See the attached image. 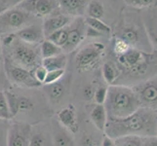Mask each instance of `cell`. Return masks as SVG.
I'll return each instance as SVG.
<instances>
[{"label": "cell", "mask_w": 157, "mask_h": 146, "mask_svg": "<svg viewBox=\"0 0 157 146\" xmlns=\"http://www.w3.org/2000/svg\"><path fill=\"white\" fill-rule=\"evenodd\" d=\"M157 112L140 107L132 115L120 119L107 118L105 136L114 139L123 136H156Z\"/></svg>", "instance_id": "cell-1"}, {"label": "cell", "mask_w": 157, "mask_h": 146, "mask_svg": "<svg viewBox=\"0 0 157 146\" xmlns=\"http://www.w3.org/2000/svg\"><path fill=\"white\" fill-rule=\"evenodd\" d=\"M107 118H125L140 108L137 95L131 87L125 85H110L107 87V95L104 103Z\"/></svg>", "instance_id": "cell-2"}, {"label": "cell", "mask_w": 157, "mask_h": 146, "mask_svg": "<svg viewBox=\"0 0 157 146\" xmlns=\"http://www.w3.org/2000/svg\"><path fill=\"white\" fill-rule=\"evenodd\" d=\"M3 47L8 51V58L6 59L15 66L33 71L41 64L42 58L39 46L20 40L15 33H9L4 37Z\"/></svg>", "instance_id": "cell-3"}, {"label": "cell", "mask_w": 157, "mask_h": 146, "mask_svg": "<svg viewBox=\"0 0 157 146\" xmlns=\"http://www.w3.org/2000/svg\"><path fill=\"white\" fill-rule=\"evenodd\" d=\"M34 17L19 7H12L0 13V33H15L29 23Z\"/></svg>", "instance_id": "cell-4"}, {"label": "cell", "mask_w": 157, "mask_h": 146, "mask_svg": "<svg viewBox=\"0 0 157 146\" xmlns=\"http://www.w3.org/2000/svg\"><path fill=\"white\" fill-rule=\"evenodd\" d=\"M105 53V45L102 43H90L82 48L75 57V62L79 71H89L95 68Z\"/></svg>", "instance_id": "cell-5"}, {"label": "cell", "mask_w": 157, "mask_h": 146, "mask_svg": "<svg viewBox=\"0 0 157 146\" xmlns=\"http://www.w3.org/2000/svg\"><path fill=\"white\" fill-rule=\"evenodd\" d=\"M140 107L157 112V76L132 87Z\"/></svg>", "instance_id": "cell-6"}, {"label": "cell", "mask_w": 157, "mask_h": 146, "mask_svg": "<svg viewBox=\"0 0 157 146\" xmlns=\"http://www.w3.org/2000/svg\"><path fill=\"white\" fill-rule=\"evenodd\" d=\"M5 70H6L8 80L18 87L33 89L41 86V84L34 78L33 72L15 66L7 59H5Z\"/></svg>", "instance_id": "cell-7"}, {"label": "cell", "mask_w": 157, "mask_h": 146, "mask_svg": "<svg viewBox=\"0 0 157 146\" xmlns=\"http://www.w3.org/2000/svg\"><path fill=\"white\" fill-rule=\"evenodd\" d=\"M119 64L131 73H143L147 66V55L137 48H130L117 57Z\"/></svg>", "instance_id": "cell-8"}, {"label": "cell", "mask_w": 157, "mask_h": 146, "mask_svg": "<svg viewBox=\"0 0 157 146\" xmlns=\"http://www.w3.org/2000/svg\"><path fill=\"white\" fill-rule=\"evenodd\" d=\"M16 6L33 17L44 19L59 10L57 0H23Z\"/></svg>", "instance_id": "cell-9"}, {"label": "cell", "mask_w": 157, "mask_h": 146, "mask_svg": "<svg viewBox=\"0 0 157 146\" xmlns=\"http://www.w3.org/2000/svg\"><path fill=\"white\" fill-rule=\"evenodd\" d=\"M31 126L24 122H14L7 133V146H29Z\"/></svg>", "instance_id": "cell-10"}, {"label": "cell", "mask_w": 157, "mask_h": 146, "mask_svg": "<svg viewBox=\"0 0 157 146\" xmlns=\"http://www.w3.org/2000/svg\"><path fill=\"white\" fill-rule=\"evenodd\" d=\"M86 28H87V25L85 24V21L81 18H78L73 23L69 24L67 41L63 48V53L74 51L82 43L86 37Z\"/></svg>", "instance_id": "cell-11"}, {"label": "cell", "mask_w": 157, "mask_h": 146, "mask_svg": "<svg viewBox=\"0 0 157 146\" xmlns=\"http://www.w3.org/2000/svg\"><path fill=\"white\" fill-rule=\"evenodd\" d=\"M70 23H71V18L63 14L59 10L54 12L50 16L46 17L42 24V28L43 32H44L45 38L50 34H52L53 32L68 25Z\"/></svg>", "instance_id": "cell-12"}, {"label": "cell", "mask_w": 157, "mask_h": 146, "mask_svg": "<svg viewBox=\"0 0 157 146\" xmlns=\"http://www.w3.org/2000/svg\"><path fill=\"white\" fill-rule=\"evenodd\" d=\"M57 121L59 125L63 127L70 133H76L78 132V120L76 115V110L72 104H69L67 107L59 110L57 115Z\"/></svg>", "instance_id": "cell-13"}, {"label": "cell", "mask_w": 157, "mask_h": 146, "mask_svg": "<svg viewBox=\"0 0 157 146\" xmlns=\"http://www.w3.org/2000/svg\"><path fill=\"white\" fill-rule=\"evenodd\" d=\"M15 35L21 41L32 45H39L45 39L42 25L29 24L21 29L15 32Z\"/></svg>", "instance_id": "cell-14"}, {"label": "cell", "mask_w": 157, "mask_h": 146, "mask_svg": "<svg viewBox=\"0 0 157 146\" xmlns=\"http://www.w3.org/2000/svg\"><path fill=\"white\" fill-rule=\"evenodd\" d=\"M91 0H57L59 10L68 17H80L85 14Z\"/></svg>", "instance_id": "cell-15"}, {"label": "cell", "mask_w": 157, "mask_h": 146, "mask_svg": "<svg viewBox=\"0 0 157 146\" xmlns=\"http://www.w3.org/2000/svg\"><path fill=\"white\" fill-rule=\"evenodd\" d=\"M71 134L72 133L59 125L57 120L52 122L51 137L53 146H75Z\"/></svg>", "instance_id": "cell-16"}, {"label": "cell", "mask_w": 157, "mask_h": 146, "mask_svg": "<svg viewBox=\"0 0 157 146\" xmlns=\"http://www.w3.org/2000/svg\"><path fill=\"white\" fill-rule=\"evenodd\" d=\"M90 119L95 127L101 132H105L107 122V113L104 104H95L90 112Z\"/></svg>", "instance_id": "cell-17"}, {"label": "cell", "mask_w": 157, "mask_h": 146, "mask_svg": "<svg viewBox=\"0 0 157 146\" xmlns=\"http://www.w3.org/2000/svg\"><path fill=\"white\" fill-rule=\"evenodd\" d=\"M29 146H53L51 133H46L41 128L31 127Z\"/></svg>", "instance_id": "cell-18"}, {"label": "cell", "mask_w": 157, "mask_h": 146, "mask_svg": "<svg viewBox=\"0 0 157 146\" xmlns=\"http://www.w3.org/2000/svg\"><path fill=\"white\" fill-rule=\"evenodd\" d=\"M41 64L48 71H50V70H57V69H66V66L67 64V58L66 54L62 53L51 58H43Z\"/></svg>", "instance_id": "cell-19"}, {"label": "cell", "mask_w": 157, "mask_h": 146, "mask_svg": "<svg viewBox=\"0 0 157 146\" xmlns=\"http://www.w3.org/2000/svg\"><path fill=\"white\" fill-rule=\"evenodd\" d=\"M101 72L102 77H104L105 83L108 86L114 85L115 81L118 79L119 76V69L115 63H113L112 62H105L102 64Z\"/></svg>", "instance_id": "cell-20"}, {"label": "cell", "mask_w": 157, "mask_h": 146, "mask_svg": "<svg viewBox=\"0 0 157 146\" xmlns=\"http://www.w3.org/2000/svg\"><path fill=\"white\" fill-rule=\"evenodd\" d=\"M39 49H40V55H41L42 59L51 58V57L59 55V54L63 53V49L61 47H59L58 45L54 44L53 42L47 39H44L40 43Z\"/></svg>", "instance_id": "cell-21"}, {"label": "cell", "mask_w": 157, "mask_h": 146, "mask_svg": "<svg viewBox=\"0 0 157 146\" xmlns=\"http://www.w3.org/2000/svg\"><path fill=\"white\" fill-rule=\"evenodd\" d=\"M68 31H69V24L64 26V28L59 29L55 32H53L52 34L49 36H47L45 39L49 40L53 42L54 44L58 45L59 47H61L62 49L63 46L66 45V43L67 41V37H68Z\"/></svg>", "instance_id": "cell-22"}, {"label": "cell", "mask_w": 157, "mask_h": 146, "mask_svg": "<svg viewBox=\"0 0 157 146\" xmlns=\"http://www.w3.org/2000/svg\"><path fill=\"white\" fill-rule=\"evenodd\" d=\"M85 14H87V17L89 18L101 20L105 15L104 5L99 0H91L87 5Z\"/></svg>", "instance_id": "cell-23"}, {"label": "cell", "mask_w": 157, "mask_h": 146, "mask_svg": "<svg viewBox=\"0 0 157 146\" xmlns=\"http://www.w3.org/2000/svg\"><path fill=\"white\" fill-rule=\"evenodd\" d=\"M84 21H85L86 25H87L89 28L94 29L95 31L99 32V33H101V35L109 34L110 32H111L110 26L107 25L105 23H104V21H102L101 20L86 17V19Z\"/></svg>", "instance_id": "cell-24"}, {"label": "cell", "mask_w": 157, "mask_h": 146, "mask_svg": "<svg viewBox=\"0 0 157 146\" xmlns=\"http://www.w3.org/2000/svg\"><path fill=\"white\" fill-rule=\"evenodd\" d=\"M64 86L61 83H54L51 85H47V94L49 99L52 102H57L61 101V99L64 95Z\"/></svg>", "instance_id": "cell-25"}, {"label": "cell", "mask_w": 157, "mask_h": 146, "mask_svg": "<svg viewBox=\"0 0 157 146\" xmlns=\"http://www.w3.org/2000/svg\"><path fill=\"white\" fill-rule=\"evenodd\" d=\"M122 40H124L130 46L136 45L140 40V33L137 28H135L134 26H126L124 28L120 33V37Z\"/></svg>", "instance_id": "cell-26"}, {"label": "cell", "mask_w": 157, "mask_h": 146, "mask_svg": "<svg viewBox=\"0 0 157 146\" xmlns=\"http://www.w3.org/2000/svg\"><path fill=\"white\" fill-rule=\"evenodd\" d=\"M116 146H142V137L123 136L113 139Z\"/></svg>", "instance_id": "cell-27"}, {"label": "cell", "mask_w": 157, "mask_h": 146, "mask_svg": "<svg viewBox=\"0 0 157 146\" xmlns=\"http://www.w3.org/2000/svg\"><path fill=\"white\" fill-rule=\"evenodd\" d=\"M13 116L11 114L5 91H0V119L8 121L11 120Z\"/></svg>", "instance_id": "cell-28"}, {"label": "cell", "mask_w": 157, "mask_h": 146, "mask_svg": "<svg viewBox=\"0 0 157 146\" xmlns=\"http://www.w3.org/2000/svg\"><path fill=\"white\" fill-rule=\"evenodd\" d=\"M5 94H6L7 96L11 114L14 118L19 113V95L11 91H5Z\"/></svg>", "instance_id": "cell-29"}, {"label": "cell", "mask_w": 157, "mask_h": 146, "mask_svg": "<svg viewBox=\"0 0 157 146\" xmlns=\"http://www.w3.org/2000/svg\"><path fill=\"white\" fill-rule=\"evenodd\" d=\"M64 72H66V69H57V70H50V71H48L46 79L43 85L47 86L59 82L64 75Z\"/></svg>", "instance_id": "cell-30"}, {"label": "cell", "mask_w": 157, "mask_h": 146, "mask_svg": "<svg viewBox=\"0 0 157 146\" xmlns=\"http://www.w3.org/2000/svg\"><path fill=\"white\" fill-rule=\"evenodd\" d=\"M130 48H131V46L124 40H122L121 38H119V37H116L114 39V42H113V51L117 55V57L123 55Z\"/></svg>", "instance_id": "cell-31"}, {"label": "cell", "mask_w": 157, "mask_h": 146, "mask_svg": "<svg viewBox=\"0 0 157 146\" xmlns=\"http://www.w3.org/2000/svg\"><path fill=\"white\" fill-rule=\"evenodd\" d=\"M33 107V100L25 95H19V112H29Z\"/></svg>", "instance_id": "cell-32"}, {"label": "cell", "mask_w": 157, "mask_h": 146, "mask_svg": "<svg viewBox=\"0 0 157 146\" xmlns=\"http://www.w3.org/2000/svg\"><path fill=\"white\" fill-rule=\"evenodd\" d=\"M106 95H107V87L99 86L95 90V95H94V100L96 102V104H104L106 99Z\"/></svg>", "instance_id": "cell-33"}, {"label": "cell", "mask_w": 157, "mask_h": 146, "mask_svg": "<svg viewBox=\"0 0 157 146\" xmlns=\"http://www.w3.org/2000/svg\"><path fill=\"white\" fill-rule=\"evenodd\" d=\"M33 75H34V78L38 81V82L43 85L44 83V81L46 79V76H47V73H48V70L42 66V64H39L38 66H37L33 71Z\"/></svg>", "instance_id": "cell-34"}, {"label": "cell", "mask_w": 157, "mask_h": 146, "mask_svg": "<svg viewBox=\"0 0 157 146\" xmlns=\"http://www.w3.org/2000/svg\"><path fill=\"white\" fill-rule=\"evenodd\" d=\"M125 2L134 8H145L150 6L154 0H125Z\"/></svg>", "instance_id": "cell-35"}, {"label": "cell", "mask_w": 157, "mask_h": 146, "mask_svg": "<svg viewBox=\"0 0 157 146\" xmlns=\"http://www.w3.org/2000/svg\"><path fill=\"white\" fill-rule=\"evenodd\" d=\"M147 31L148 39L150 40L151 44L157 49V26L155 25L149 26V28H147Z\"/></svg>", "instance_id": "cell-36"}, {"label": "cell", "mask_w": 157, "mask_h": 146, "mask_svg": "<svg viewBox=\"0 0 157 146\" xmlns=\"http://www.w3.org/2000/svg\"><path fill=\"white\" fill-rule=\"evenodd\" d=\"M95 88L92 85H87L83 88L82 95L85 100H92L94 99V95H95Z\"/></svg>", "instance_id": "cell-37"}, {"label": "cell", "mask_w": 157, "mask_h": 146, "mask_svg": "<svg viewBox=\"0 0 157 146\" xmlns=\"http://www.w3.org/2000/svg\"><path fill=\"white\" fill-rule=\"evenodd\" d=\"M142 146H157V137H142Z\"/></svg>", "instance_id": "cell-38"}, {"label": "cell", "mask_w": 157, "mask_h": 146, "mask_svg": "<svg viewBox=\"0 0 157 146\" xmlns=\"http://www.w3.org/2000/svg\"><path fill=\"white\" fill-rule=\"evenodd\" d=\"M96 140L91 136H84L81 139V146H98Z\"/></svg>", "instance_id": "cell-39"}, {"label": "cell", "mask_w": 157, "mask_h": 146, "mask_svg": "<svg viewBox=\"0 0 157 146\" xmlns=\"http://www.w3.org/2000/svg\"><path fill=\"white\" fill-rule=\"evenodd\" d=\"M101 145V146H116L115 143H114V140H113L112 138H110V137H106V136H105Z\"/></svg>", "instance_id": "cell-40"}, {"label": "cell", "mask_w": 157, "mask_h": 146, "mask_svg": "<svg viewBox=\"0 0 157 146\" xmlns=\"http://www.w3.org/2000/svg\"><path fill=\"white\" fill-rule=\"evenodd\" d=\"M2 51H3V48H2V41L0 39V58L2 56Z\"/></svg>", "instance_id": "cell-41"}, {"label": "cell", "mask_w": 157, "mask_h": 146, "mask_svg": "<svg viewBox=\"0 0 157 146\" xmlns=\"http://www.w3.org/2000/svg\"><path fill=\"white\" fill-rule=\"evenodd\" d=\"M7 0H0V6H3ZM0 12H1V8H0Z\"/></svg>", "instance_id": "cell-42"}, {"label": "cell", "mask_w": 157, "mask_h": 146, "mask_svg": "<svg viewBox=\"0 0 157 146\" xmlns=\"http://www.w3.org/2000/svg\"><path fill=\"white\" fill-rule=\"evenodd\" d=\"M21 1H23V0H15V2H16V4H18V3H20Z\"/></svg>", "instance_id": "cell-43"}, {"label": "cell", "mask_w": 157, "mask_h": 146, "mask_svg": "<svg viewBox=\"0 0 157 146\" xmlns=\"http://www.w3.org/2000/svg\"><path fill=\"white\" fill-rule=\"evenodd\" d=\"M156 137H157V129H156Z\"/></svg>", "instance_id": "cell-44"}, {"label": "cell", "mask_w": 157, "mask_h": 146, "mask_svg": "<svg viewBox=\"0 0 157 146\" xmlns=\"http://www.w3.org/2000/svg\"><path fill=\"white\" fill-rule=\"evenodd\" d=\"M98 146H101V145H100V144H99V145H98Z\"/></svg>", "instance_id": "cell-45"}]
</instances>
